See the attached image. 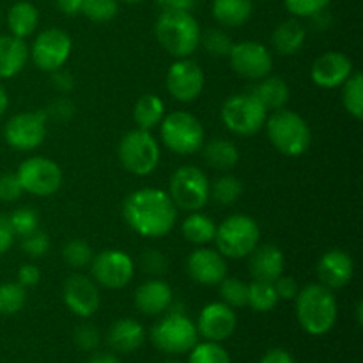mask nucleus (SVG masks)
I'll return each mask as SVG.
<instances>
[{"mask_svg": "<svg viewBox=\"0 0 363 363\" xmlns=\"http://www.w3.org/2000/svg\"><path fill=\"white\" fill-rule=\"evenodd\" d=\"M176 204L160 188H140L124 199L123 218L131 230L144 238H163L177 222Z\"/></svg>", "mask_w": 363, "mask_h": 363, "instance_id": "obj_1", "label": "nucleus"}, {"mask_svg": "<svg viewBox=\"0 0 363 363\" xmlns=\"http://www.w3.org/2000/svg\"><path fill=\"white\" fill-rule=\"evenodd\" d=\"M160 46L176 59L194 55L201 45V27L190 11H163L155 25Z\"/></svg>", "mask_w": 363, "mask_h": 363, "instance_id": "obj_2", "label": "nucleus"}, {"mask_svg": "<svg viewBox=\"0 0 363 363\" xmlns=\"http://www.w3.org/2000/svg\"><path fill=\"white\" fill-rule=\"evenodd\" d=\"M298 323L308 335H325L335 326L337 307L335 294L323 284H311L296 294Z\"/></svg>", "mask_w": 363, "mask_h": 363, "instance_id": "obj_3", "label": "nucleus"}, {"mask_svg": "<svg viewBox=\"0 0 363 363\" xmlns=\"http://www.w3.org/2000/svg\"><path fill=\"white\" fill-rule=\"evenodd\" d=\"M264 126L273 147L282 152L284 156L298 158L311 147V128H308L307 121L293 110H275L272 116L266 117Z\"/></svg>", "mask_w": 363, "mask_h": 363, "instance_id": "obj_4", "label": "nucleus"}, {"mask_svg": "<svg viewBox=\"0 0 363 363\" xmlns=\"http://www.w3.org/2000/svg\"><path fill=\"white\" fill-rule=\"evenodd\" d=\"M160 137L169 151L188 156L201 151L206 142V131L194 113L177 110L163 117L160 123Z\"/></svg>", "mask_w": 363, "mask_h": 363, "instance_id": "obj_5", "label": "nucleus"}, {"mask_svg": "<svg viewBox=\"0 0 363 363\" xmlns=\"http://www.w3.org/2000/svg\"><path fill=\"white\" fill-rule=\"evenodd\" d=\"M261 229L257 222L247 215H230L216 225L215 243L220 254L229 259H243L259 245Z\"/></svg>", "mask_w": 363, "mask_h": 363, "instance_id": "obj_6", "label": "nucleus"}, {"mask_svg": "<svg viewBox=\"0 0 363 363\" xmlns=\"http://www.w3.org/2000/svg\"><path fill=\"white\" fill-rule=\"evenodd\" d=\"M119 162L133 176H149L160 163V145L151 131H128L117 147Z\"/></svg>", "mask_w": 363, "mask_h": 363, "instance_id": "obj_7", "label": "nucleus"}, {"mask_svg": "<svg viewBox=\"0 0 363 363\" xmlns=\"http://www.w3.org/2000/svg\"><path fill=\"white\" fill-rule=\"evenodd\" d=\"M220 117L230 133L250 137L264 128L268 110L255 99L252 92H241L225 99Z\"/></svg>", "mask_w": 363, "mask_h": 363, "instance_id": "obj_8", "label": "nucleus"}, {"mask_svg": "<svg viewBox=\"0 0 363 363\" xmlns=\"http://www.w3.org/2000/svg\"><path fill=\"white\" fill-rule=\"evenodd\" d=\"M169 195L176 208L181 211H201L209 201L208 176L199 167H181L170 177Z\"/></svg>", "mask_w": 363, "mask_h": 363, "instance_id": "obj_9", "label": "nucleus"}, {"mask_svg": "<svg viewBox=\"0 0 363 363\" xmlns=\"http://www.w3.org/2000/svg\"><path fill=\"white\" fill-rule=\"evenodd\" d=\"M197 326L184 312H169L160 319L151 332V340L160 351L169 354H181L191 351L197 344Z\"/></svg>", "mask_w": 363, "mask_h": 363, "instance_id": "obj_10", "label": "nucleus"}, {"mask_svg": "<svg viewBox=\"0 0 363 363\" xmlns=\"http://www.w3.org/2000/svg\"><path fill=\"white\" fill-rule=\"evenodd\" d=\"M21 190L35 197H50L62 186V170L53 160L32 156L20 163L16 172Z\"/></svg>", "mask_w": 363, "mask_h": 363, "instance_id": "obj_11", "label": "nucleus"}, {"mask_svg": "<svg viewBox=\"0 0 363 363\" xmlns=\"http://www.w3.org/2000/svg\"><path fill=\"white\" fill-rule=\"evenodd\" d=\"M73 50L71 35L62 28H46L32 43L28 57L41 71H52L64 67Z\"/></svg>", "mask_w": 363, "mask_h": 363, "instance_id": "obj_12", "label": "nucleus"}, {"mask_svg": "<svg viewBox=\"0 0 363 363\" xmlns=\"http://www.w3.org/2000/svg\"><path fill=\"white\" fill-rule=\"evenodd\" d=\"M92 280L106 289H123L135 275V262L123 250H103L89 264Z\"/></svg>", "mask_w": 363, "mask_h": 363, "instance_id": "obj_13", "label": "nucleus"}, {"mask_svg": "<svg viewBox=\"0 0 363 363\" xmlns=\"http://www.w3.org/2000/svg\"><path fill=\"white\" fill-rule=\"evenodd\" d=\"M46 124L45 110L16 113L4 126V138L16 151H34L45 142Z\"/></svg>", "mask_w": 363, "mask_h": 363, "instance_id": "obj_14", "label": "nucleus"}, {"mask_svg": "<svg viewBox=\"0 0 363 363\" xmlns=\"http://www.w3.org/2000/svg\"><path fill=\"white\" fill-rule=\"evenodd\" d=\"M227 59L234 73L247 80H261L273 69L272 52L257 41L234 43Z\"/></svg>", "mask_w": 363, "mask_h": 363, "instance_id": "obj_15", "label": "nucleus"}, {"mask_svg": "<svg viewBox=\"0 0 363 363\" xmlns=\"http://www.w3.org/2000/svg\"><path fill=\"white\" fill-rule=\"evenodd\" d=\"M206 77L202 67L190 57L177 59L167 73V91L176 101L191 103L202 94Z\"/></svg>", "mask_w": 363, "mask_h": 363, "instance_id": "obj_16", "label": "nucleus"}, {"mask_svg": "<svg viewBox=\"0 0 363 363\" xmlns=\"http://www.w3.org/2000/svg\"><path fill=\"white\" fill-rule=\"evenodd\" d=\"M62 300L66 307L78 318H91L98 312L99 301V287L91 277L73 273L66 279L62 286Z\"/></svg>", "mask_w": 363, "mask_h": 363, "instance_id": "obj_17", "label": "nucleus"}, {"mask_svg": "<svg viewBox=\"0 0 363 363\" xmlns=\"http://www.w3.org/2000/svg\"><path fill=\"white\" fill-rule=\"evenodd\" d=\"M238 325L236 312L223 301L206 305L199 314L197 332L209 342H222L229 339Z\"/></svg>", "mask_w": 363, "mask_h": 363, "instance_id": "obj_18", "label": "nucleus"}, {"mask_svg": "<svg viewBox=\"0 0 363 363\" xmlns=\"http://www.w3.org/2000/svg\"><path fill=\"white\" fill-rule=\"evenodd\" d=\"M186 273L201 286H218L227 277L225 257L218 250L201 247L188 255Z\"/></svg>", "mask_w": 363, "mask_h": 363, "instance_id": "obj_19", "label": "nucleus"}, {"mask_svg": "<svg viewBox=\"0 0 363 363\" xmlns=\"http://www.w3.org/2000/svg\"><path fill=\"white\" fill-rule=\"evenodd\" d=\"M353 60L342 52H326L314 60L311 67V78L318 87H340L353 74Z\"/></svg>", "mask_w": 363, "mask_h": 363, "instance_id": "obj_20", "label": "nucleus"}, {"mask_svg": "<svg viewBox=\"0 0 363 363\" xmlns=\"http://www.w3.org/2000/svg\"><path fill=\"white\" fill-rule=\"evenodd\" d=\"M318 279L328 289H342L353 280L354 262L347 252L340 248H333L321 255L318 261Z\"/></svg>", "mask_w": 363, "mask_h": 363, "instance_id": "obj_21", "label": "nucleus"}, {"mask_svg": "<svg viewBox=\"0 0 363 363\" xmlns=\"http://www.w3.org/2000/svg\"><path fill=\"white\" fill-rule=\"evenodd\" d=\"M174 301L172 287L162 279L145 280L135 293V305L145 315H160L170 308Z\"/></svg>", "mask_w": 363, "mask_h": 363, "instance_id": "obj_22", "label": "nucleus"}, {"mask_svg": "<svg viewBox=\"0 0 363 363\" xmlns=\"http://www.w3.org/2000/svg\"><path fill=\"white\" fill-rule=\"evenodd\" d=\"M248 272L254 280L261 282H275L280 275H284V254L275 245H261L255 247L248 255Z\"/></svg>", "mask_w": 363, "mask_h": 363, "instance_id": "obj_23", "label": "nucleus"}, {"mask_svg": "<svg viewBox=\"0 0 363 363\" xmlns=\"http://www.w3.org/2000/svg\"><path fill=\"white\" fill-rule=\"evenodd\" d=\"M108 346L117 353H133L144 344L145 330L135 319H119L108 330Z\"/></svg>", "mask_w": 363, "mask_h": 363, "instance_id": "obj_24", "label": "nucleus"}, {"mask_svg": "<svg viewBox=\"0 0 363 363\" xmlns=\"http://www.w3.org/2000/svg\"><path fill=\"white\" fill-rule=\"evenodd\" d=\"M28 60V46L25 39L14 35H0V80H7L20 73Z\"/></svg>", "mask_w": 363, "mask_h": 363, "instance_id": "obj_25", "label": "nucleus"}, {"mask_svg": "<svg viewBox=\"0 0 363 363\" xmlns=\"http://www.w3.org/2000/svg\"><path fill=\"white\" fill-rule=\"evenodd\" d=\"M305 39H307V28L303 27V23L291 18L277 25L272 34V45L277 53L287 57L300 52L301 46L305 45Z\"/></svg>", "mask_w": 363, "mask_h": 363, "instance_id": "obj_26", "label": "nucleus"}, {"mask_svg": "<svg viewBox=\"0 0 363 363\" xmlns=\"http://www.w3.org/2000/svg\"><path fill=\"white\" fill-rule=\"evenodd\" d=\"M252 94L255 96L259 103L264 106L266 110H275L284 108L289 101V85L286 84V80L280 77H264L261 80H257V85L254 87Z\"/></svg>", "mask_w": 363, "mask_h": 363, "instance_id": "obj_27", "label": "nucleus"}, {"mask_svg": "<svg viewBox=\"0 0 363 363\" xmlns=\"http://www.w3.org/2000/svg\"><path fill=\"white\" fill-rule=\"evenodd\" d=\"M204 160L211 169L220 170V172H229L240 162V149L236 144L225 138H211L202 145Z\"/></svg>", "mask_w": 363, "mask_h": 363, "instance_id": "obj_28", "label": "nucleus"}, {"mask_svg": "<svg viewBox=\"0 0 363 363\" xmlns=\"http://www.w3.org/2000/svg\"><path fill=\"white\" fill-rule=\"evenodd\" d=\"M254 11L252 0H215L213 16L222 27L234 28L247 23Z\"/></svg>", "mask_w": 363, "mask_h": 363, "instance_id": "obj_29", "label": "nucleus"}, {"mask_svg": "<svg viewBox=\"0 0 363 363\" xmlns=\"http://www.w3.org/2000/svg\"><path fill=\"white\" fill-rule=\"evenodd\" d=\"M39 11L30 2H16L7 13V27L11 35L25 39L32 35L38 28Z\"/></svg>", "mask_w": 363, "mask_h": 363, "instance_id": "obj_30", "label": "nucleus"}, {"mask_svg": "<svg viewBox=\"0 0 363 363\" xmlns=\"http://www.w3.org/2000/svg\"><path fill=\"white\" fill-rule=\"evenodd\" d=\"M165 117V103L158 94H144L133 106V121L138 130L151 131Z\"/></svg>", "mask_w": 363, "mask_h": 363, "instance_id": "obj_31", "label": "nucleus"}, {"mask_svg": "<svg viewBox=\"0 0 363 363\" xmlns=\"http://www.w3.org/2000/svg\"><path fill=\"white\" fill-rule=\"evenodd\" d=\"M181 233H183L184 240H186L188 243L204 247V245L211 243V241L215 240L216 223L213 222L208 215H204V213L194 211L190 213V216L183 222Z\"/></svg>", "mask_w": 363, "mask_h": 363, "instance_id": "obj_32", "label": "nucleus"}, {"mask_svg": "<svg viewBox=\"0 0 363 363\" xmlns=\"http://www.w3.org/2000/svg\"><path fill=\"white\" fill-rule=\"evenodd\" d=\"M241 194H243V184L238 177L225 176L218 177L209 184V201L216 202L218 206H230L234 202L240 201Z\"/></svg>", "mask_w": 363, "mask_h": 363, "instance_id": "obj_33", "label": "nucleus"}, {"mask_svg": "<svg viewBox=\"0 0 363 363\" xmlns=\"http://www.w3.org/2000/svg\"><path fill=\"white\" fill-rule=\"evenodd\" d=\"M342 105L346 112L357 121L363 119V77L354 73L342 85Z\"/></svg>", "mask_w": 363, "mask_h": 363, "instance_id": "obj_34", "label": "nucleus"}, {"mask_svg": "<svg viewBox=\"0 0 363 363\" xmlns=\"http://www.w3.org/2000/svg\"><path fill=\"white\" fill-rule=\"evenodd\" d=\"M279 303V296L273 287V282H261V280H254L248 284V301L255 312H269L277 307Z\"/></svg>", "mask_w": 363, "mask_h": 363, "instance_id": "obj_35", "label": "nucleus"}, {"mask_svg": "<svg viewBox=\"0 0 363 363\" xmlns=\"http://www.w3.org/2000/svg\"><path fill=\"white\" fill-rule=\"evenodd\" d=\"M27 303V289L18 282L0 284V315H14Z\"/></svg>", "mask_w": 363, "mask_h": 363, "instance_id": "obj_36", "label": "nucleus"}, {"mask_svg": "<svg viewBox=\"0 0 363 363\" xmlns=\"http://www.w3.org/2000/svg\"><path fill=\"white\" fill-rule=\"evenodd\" d=\"M218 293L223 303L229 305L230 308L247 307L248 284H245L243 280L234 279V277H225L218 284Z\"/></svg>", "mask_w": 363, "mask_h": 363, "instance_id": "obj_37", "label": "nucleus"}, {"mask_svg": "<svg viewBox=\"0 0 363 363\" xmlns=\"http://www.w3.org/2000/svg\"><path fill=\"white\" fill-rule=\"evenodd\" d=\"M62 259L69 268L73 269H84L91 264L92 257H94V252L89 247L85 241L82 240H71L67 241L62 247Z\"/></svg>", "mask_w": 363, "mask_h": 363, "instance_id": "obj_38", "label": "nucleus"}, {"mask_svg": "<svg viewBox=\"0 0 363 363\" xmlns=\"http://www.w3.org/2000/svg\"><path fill=\"white\" fill-rule=\"evenodd\" d=\"M9 216V225L13 229L14 236L25 238L30 233H34L35 229H39V215L34 208H28V206H23V208L14 209Z\"/></svg>", "mask_w": 363, "mask_h": 363, "instance_id": "obj_39", "label": "nucleus"}, {"mask_svg": "<svg viewBox=\"0 0 363 363\" xmlns=\"http://www.w3.org/2000/svg\"><path fill=\"white\" fill-rule=\"evenodd\" d=\"M201 45L211 57H227L234 43L223 28H209L201 34Z\"/></svg>", "mask_w": 363, "mask_h": 363, "instance_id": "obj_40", "label": "nucleus"}, {"mask_svg": "<svg viewBox=\"0 0 363 363\" xmlns=\"http://www.w3.org/2000/svg\"><path fill=\"white\" fill-rule=\"evenodd\" d=\"M117 11H119L117 0H84L80 13L91 21L103 23V21L113 20Z\"/></svg>", "mask_w": 363, "mask_h": 363, "instance_id": "obj_41", "label": "nucleus"}, {"mask_svg": "<svg viewBox=\"0 0 363 363\" xmlns=\"http://www.w3.org/2000/svg\"><path fill=\"white\" fill-rule=\"evenodd\" d=\"M188 363H230L229 353L218 342L195 344Z\"/></svg>", "mask_w": 363, "mask_h": 363, "instance_id": "obj_42", "label": "nucleus"}, {"mask_svg": "<svg viewBox=\"0 0 363 363\" xmlns=\"http://www.w3.org/2000/svg\"><path fill=\"white\" fill-rule=\"evenodd\" d=\"M21 250L32 259L45 257L50 250V236L41 229H35L28 236L21 238Z\"/></svg>", "mask_w": 363, "mask_h": 363, "instance_id": "obj_43", "label": "nucleus"}, {"mask_svg": "<svg viewBox=\"0 0 363 363\" xmlns=\"http://www.w3.org/2000/svg\"><path fill=\"white\" fill-rule=\"evenodd\" d=\"M140 268L144 273L158 279V277L165 275L169 269V259L160 250H145L140 255Z\"/></svg>", "mask_w": 363, "mask_h": 363, "instance_id": "obj_44", "label": "nucleus"}, {"mask_svg": "<svg viewBox=\"0 0 363 363\" xmlns=\"http://www.w3.org/2000/svg\"><path fill=\"white\" fill-rule=\"evenodd\" d=\"M284 2L293 16L311 18L319 11H325L332 0H284Z\"/></svg>", "mask_w": 363, "mask_h": 363, "instance_id": "obj_45", "label": "nucleus"}, {"mask_svg": "<svg viewBox=\"0 0 363 363\" xmlns=\"http://www.w3.org/2000/svg\"><path fill=\"white\" fill-rule=\"evenodd\" d=\"M45 112H46V117H48V119L57 121V123H66V121H69L71 117L74 116V112H77V106H74V103L71 101L66 94H64V96H60V98L53 99V101L46 106Z\"/></svg>", "mask_w": 363, "mask_h": 363, "instance_id": "obj_46", "label": "nucleus"}, {"mask_svg": "<svg viewBox=\"0 0 363 363\" xmlns=\"http://www.w3.org/2000/svg\"><path fill=\"white\" fill-rule=\"evenodd\" d=\"M101 342L99 330L92 325H82L74 330V344L84 351H92Z\"/></svg>", "mask_w": 363, "mask_h": 363, "instance_id": "obj_47", "label": "nucleus"}, {"mask_svg": "<svg viewBox=\"0 0 363 363\" xmlns=\"http://www.w3.org/2000/svg\"><path fill=\"white\" fill-rule=\"evenodd\" d=\"M21 194L23 190H21L16 174L0 176V202H14L21 197Z\"/></svg>", "mask_w": 363, "mask_h": 363, "instance_id": "obj_48", "label": "nucleus"}, {"mask_svg": "<svg viewBox=\"0 0 363 363\" xmlns=\"http://www.w3.org/2000/svg\"><path fill=\"white\" fill-rule=\"evenodd\" d=\"M50 84L60 94H69L74 89V77L71 74V71L59 67V69L50 73Z\"/></svg>", "mask_w": 363, "mask_h": 363, "instance_id": "obj_49", "label": "nucleus"}, {"mask_svg": "<svg viewBox=\"0 0 363 363\" xmlns=\"http://www.w3.org/2000/svg\"><path fill=\"white\" fill-rule=\"evenodd\" d=\"M273 287H275L279 300H294L298 291H300L296 280H294L293 277H286V275H280L279 279L273 282Z\"/></svg>", "mask_w": 363, "mask_h": 363, "instance_id": "obj_50", "label": "nucleus"}, {"mask_svg": "<svg viewBox=\"0 0 363 363\" xmlns=\"http://www.w3.org/2000/svg\"><path fill=\"white\" fill-rule=\"evenodd\" d=\"M16 280L20 286L25 287V289H27V287H34L38 286L39 280H41V272H39V268L35 264H21L20 268H18Z\"/></svg>", "mask_w": 363, "mask_h": 363, "instance_id": "obj_51", "label": "nucleus"}, {"mask_svg": "<svg viewBox=\"0 0 363 363\" xmlns=\"http://www.w3.org/2000/svg\"><path fill=\"white\" fill-rule=\"evenodd\" d=\"M14 233L9 225V216L0 213V257L13 247L14 243Z\"/></svg>", "mask_w": 363, "mask_h": 363, "instance_id": "obj_52", "label": "nucleus"}, {"mask_svg": "<svg viewBox=\"0 0 363 363\" xmlns=\"http://www.w3.org/2000/svg\"><path fill=\"white\" fill-rule=\"evenodd\" d=\"M163 11H191L197 0H155Z\"/></svg>", "mask_w": 363, "mask_h": 363, "instance_id": "obj_53", "label": "nucleus"}, {"mask_svg": "<svg viewBox=\"0 0 363 363\" xmlns=\"http://www.w3.org/2000/svg\"><path fill=\"white\" fill-rule=\"evenodd\" d=\"M261 363H294V358L286 350H269L262 357Z\"/></svg>", "mask_w": 363, "mask_h": 363, "instance_id": "obj_54", "label": "nucleus"}, {"mask_svg": "<svg viewBox=\"0 0 363 363\" xmlns=\"http://www.w3.org/2000/svg\"><path fill=\"white\" fill-rule=\"evenodd\" d=\"M82 2H84V0H55L57 9H59L60 13L67 14V16H74V14L80 13Z\"/></svg>", "mask_w": 363, "mask_h": 363, "instance_id": "obj_55", "label": "nucleus"}, {"mask_svg": "<svg viewBox=\"0 0 363 363\" xmlns=\"http://www.w3.org/2000/svg\"><path fill=\"white\" fill-rule=\"evenodd\" d=\"M311 18H312V21H314V25L318 30H325V28H328L330 14H326V9L319 11V13H315L314 16H311Z\"/></svg>", "mask_w": 363, "mask_h": 363, "instance_id": "obj_56", "label": "nucleus"}, {"mask_svg": "<svg viewBox=\"0 0 363 363\" xmlns=\"http://www.w3.org/2000/svg\"><path fill=\"white\" fill-rule=\"evenodd\" d=\"M87 363H121L117 360L113 354H108V353H101V354H96L94 358H91Z\"/></svg>", "mask_w": 363, "mask_h": 363, "instance_id": "obj_57", "label": "nucleus"}, {"mask_svg": "<svg viewBox=\"0 0 363 363\" xmlns=\"http://www.w3.org/2000/svg\"><path fill=\"white\" fill-rule=\"evenodd\" d=\"M7 106H9V96H7L6 87L0 84V116H4V113H6Z\"/></svg>", "mask_w": 363, "mask_h": 363, "instance_id": "obj_58", "label": "nucleus"}, {"mask_svg": "<svg viewBox=\"0 0 363 363\" xmlns=\"http://www.w3.org/2000/svg\"><path fill=\"white\" fill-rule=\"evenodd\" d=\"M357 321H358V325H362L363 323V303L362 301H358L357 303Z\"/></svg>", "mask_w": 363, "mask_h": 363, "instance_id": "obj_59", "label": "nucleus"}, {"mask_svg": "<svg viewBox=\"0 0 363 363\" xmlns=\"http://www.w3.org/2000/svg\"><path fill=\"white\" fill-rule=\"evenodd\" d=\"M124 4H138V2H142V0H123Z\"/></svg>", "mask_w": 363, "mask_h": 363, "instance_id": "obj_60", "label": "nucleus"}, {"mask_svg": "<svg viewBox=\"0 0 363 363\" xmlns=\"http://www.w3.org/2000/svg\"><path fill=\"white\" fill-rule=\"evenodd\" d=\"M165 363H179V362H165Z\"/></svg>", "mask_w": 363, "mask_h": 363, "instance_id": "obj_61", "label": "nucleus"}]
</instances>
